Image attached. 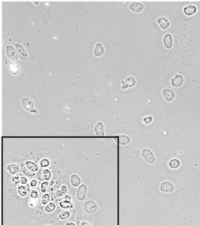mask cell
<instances>
[{
    "mask_svg": "<svg viewBox=\"0 0 200 225\" xmlns=\"http://www.w3.org/2000/svg\"><path fill=\"white\" fill-rule=\"evenodd\" d=\"M84 211L88 213H95L97 209V205L93 200H87L83 205Z\"/></svg>",
    "mask_w": 200,
    "mask_h": 225,
    "instance_id": "cell-1",
    "label": "cell"
},
{
    "mask_svg": "<svg viewBox=\"0 0 200 225\" xmlns=\"http://www.w3.org/2000/svg\"><path fill=\"white\" fill-rule=\"evenodd\" d=\"M22 105L25 110L31 112H37V110L34 109V102L28 98H24L22 100Z\"/></svg>",
    "mask_w": 200,
    "mask_h": 225,
    "instance_id": "cell-2",
    "label": "cell"
},
{
    "mask_svg": "<svg viewBox=\"0 0 200 225\" xmlns=\"http://www.w3.org/2000/svg\"><path fill=\"white\" fill-rule=\"evenodd\" d=\"M6 53L8 57L12 61H16L19 58L16 49L12 46H6Z\"/></svg>",
    "mask_w": 200,
    "mask_h": 225,
    "instance_id": "cell-3",
    "label": "cell"
},
{
    "mask_svg": "<svg viewBox=\"0 0 200 225\" xmlns=\"http://www.w3.org/2000/svg\"><path fill=\"white\" fill-rule=\"evenodd\" d=\"M15 46L19 58L24 61H26L28 59V53L24 49V48L23 47V46L20 43H17L15 45Z\"/></svg>",
    "mask_w": 200,
    "mask_h": 225,
    "instance_id": "cell-4",
    "label": "cell"
},
{
    "mask_svg": "<svg viewBox=\"0 0 200 225\" xmlns=\"http://www.w3.org/2000/svg\"><path fill=\"white\" fill-rule=\"evenodd\" d=\"M142 155L148 162L153 164L155 162V157L150 150L144 149L142 151Z\"/></svg>",
    "mask_w": 200,
    "mask_h": 225,
    "instance_id": "cell-5",
    "label": "cell"
},
{
    "mask_svg": "<svg viewBox=\"0 0 200 225\" xmlns=\"http://www.w3.org/2000/svg\"><path fill=\"white\" fill-rule=\"evenodd\" d=\"M162 94L165 100L169 102L173 101L175 96V92L173 90L168 89H164L162 92Z\"/></svg>",
    "mask_w": 200,
    "mask_h": 225,
    "instance_id": "cell-6",
    "label": "cell"
},
{
    "mask_svg": "<svg viewBox=\"0 0 200 225\" xmlns=\"http://www.w3.org/2000/svg\"><path fill=\"white\" fill-rule=\"evenodd\" d=\"M144 5L141 2H133L129 5V9L134 12H140L144 9Z\"/></svg>",
    "mask_w": 200,
    "mask_h": 225,
    "instance_id": "cell-7",
    "label": "cell"
},
{
    "mask_svg": "<svg viewBox=\"0 0 200 225\" xmlns=\"http://www.w3.org/2000/svg\"><path fill=\"white\" fill-rule=\"evenodd\" d=\"M184 82V78L181 75H176L171 79V84L173 87H178L182 86Z\"/></svg>",
    "mask_w": 200,
    "mask_h": 225,
    "instance_id": "cell-8",
    "label": "cell"
},
{
    "mask_svg": "<svg viewBox=\"0 0 200 225\" xmlns=\"http://www.w3.org/2000/svg\"><path fill=\"white\" fill-rule=\"evenodd\" d=\"M136 83V81L135 79L131 76H129L124 81H123L122 89H126L127 88L132 87L134 86H135Z\"/></svg>",
    "mask_w": 200,
    "mask_h": 225,
    "instance_id": "cell-9",
    "label": "cell"
},
{
    "mask_svg": "<svg viewBox=\"0 0 200 225\" xmlns=\"http://www.w3.org/2000/svg\"><path fill=\"white\" fill-rule=\"evenodd\" d=\"M86 192H87V187L84 184L81 185L80 187H78L77 193V196L78 199L79 200H83L85 199Z\"/></svg>",
    "mask_w": 200,
    "mask_h": 225,
    "instance_id": "cell-10",
    "label": "cell"
},
{
    "mask_svg": "<svg viewBox=\"0 0 200 225\" xmlns=\"http://www.w3.org/2000/svg\"><path fill=\"white\" fill-rule=\"evenodd\" d=\"M197 11V8L194 5H188L186 6L183 9L184 14L187 16H191L195 14Z\"/></svg>",
    "mask_w": 200,
    "mask_h": 225,
    "instance_id": "cell-11",
    "label": "cell"
},
{
    "mask_svg": "<svg viewBox=\"0 0 200 225\" xmlns=\"http://www.w3.org/2000/svg\"><path fill=\"white\" fill-rule=\"evenodd\" d=\"M160 190L163 192H172L174 190V187L171 182L166 181L161 184Z\"/></svg>",
    "mask_w": 200,
    "mask_h": 225,
    "instance_id": "cell-12",
    "label": "cell"
},
{
    "mask_svg": "<svg viewBox=\"0 0 200 225\" xmlns=\"http://www.w3.org/2000/svg\"><path fill=\"white\" fill-rule=\"evenodd\" d=\"M114 140L120 145H126L130 142V138L126 136H119L115 137Z\"/></svg>",
    "mask_w": 200,
    "mask_h": 225,
    "instance_id": "cell-13",
    "label": "cell"
},
{
    "mask_svg": "<svg viewBox=\"0 0 200 225\" xmlns=\"http://www.w3.org/2000/svg\"><path fill=\"white\" fill-rule=\"evenodd\" d=\"M95 131L96 134V136L98 137H104V126L102 123L99 122L97 123L95 127Z\"/></svg>",
    "mask_w": 200,
    "mask_h": 225,
    "instance_id": "cell-14",
    "label": "cell"
},
{
    "mask_svg": "<svg viewBox=\"0 0 200 225\" xmlns=\"http://www.w3.org/2000/svg\"><path fill=\"white\" fill-rule=\"evenodd\" d=\"M163 43L164 46L167 49H171L173 46V38L170 34L165 35L163 38Z\"/></svg>",
    "mask_w": 200,
    "mask_h": 225,
    "instance_id": "cell-15",
    "label": "cell"
},
{
    "mask_svg": "<svg viewBox=\"0 0 200 225\" xmlns=\"http://www.w3.org/2000/svg\"><path fill=\"white\" fill-rule=\"evenodd\" d=\"M104 52H105V48L103 45L101 43H97L94 49V55L97 57H99V56H101L102 55H103Z\"/></svg>",
    "mask_w": 200,
    "mask_h": 225,
    "instance_id": "cell-16",
    "label": "cell"
},
{
    "mask_svg": "<svg viewBox=\"0 0 200 225\" xmlns=\"http://www.w3.org/2000/svg\"><path fill=\"white\" fill-rule=\"evenodd\" d=\"M157 22L162 30H167L170 26V22L168 20L164 17L159 18L157 19Z\"/></svg>",
    "mask_w": 200,
    "mask_h": 225,
    "instance_id": "cell-17",
    "label": "cell"
},
{
    "mask_svg": "<svg viewBox=\"0 0 200 225\" xmlns=\"http://www.w3.org/2000/svg\"><path fill=\"white\" fill-rule=\"evenodd\" d=\"M26 165H27V168H28V169L32 172H37L39 169L38 166L35 163H34L32 161H27L26 162Z\"/></svg>",
    "mask_w": 200,
    "mask_h": 225,
    "instance_id": "cell-18",
    "label": "cell"
},
{
    "mask_svg": "<svg viewBox=\"0 0 200 225\" xmlns=\"http://www.w3.org/2000/svg\"><path fill=\"white\" fill-rule=\"evenodd\" d=\"M6 169L9 172V174L12 175H14L18 172L19 170V167H18V165L16 164H10L7 167Z\"/></svg>",
    "mask_w": 200,
    "mask_h": 225,
    "instance_id": "cell-19",
    "label": "cell"
},
{
    "mask_svg": "<svg viewBox=\"0 0 200 225\" xmlns=\"http://www.w3.org/2000/svg\"><path fill=\"white\" fill-rule=\"evenodd\" d=\"M80 182H81V180H80V177L78 175L74 174L71 176V183L74 187H77L79 186Z\"/></svg>",
    "mask_w": 200,
    "mask_h": 225,
    "instance_id": "cell-20",
    "label": "cell"
},
{
    "mask_svg": "<svg viewBox=\"0 0 200 225\" xmlns=\"http://www.w3.org/2000/svg\"><path fill=\"white\" fill-rule=\"evenodd\" d=\"M168 165L171 169H176L180 167V162L177 159H173L170 161Z\"/></svg>",
    "mask_w": 200,
    "mask_h": 225,
    "instance_id": "cell-21",
    "label": "cell"
},
{
    "mask_svg": "<svg viewBox=\"0 0 200 225\" xmlns=\"http://www.w3.org/2000/svg\"><path fill=\"white\" fill-rule=\"evenodd\" d=\"M60 206L64 209H69V208H72L74 205L69 200H65L64 201H62L59 203Z\"/></svg>",
    "mask_w": 200,
    "mask_h": 225,
    "instance_id": "cell-22",
    "label": "cell"
},
{
    "mask_svg": "<svg viewBox=\"0 0 200 225\" xmlns=\"http://www.w3.org/2000/svg\"><path fill=\"white\" fill-rule=\"evenodd\" d=\"M9 68L10 69V71L12 72V73L14 75L17 74L18 73V71L19 70V67L17 65L15 64V63H11L9 66Z\"/></svg>",
    "mask_w": 200,
    "mask_h": 225,
    "instance_id": "cell-23",
    "label": "cell"
},
{
    "mask_svg": "<svg viewBox=\"0 0 200 225\" xmlns=\"http://www.w3.org/2000/svg\"><path fill=\"white\" fill-rule=\"evenodd\" d=\"M56 208L55 205L53 203H49L46 207H45V211L47 213H50L53 212Z\"/></svg>",
    "mask_w": 200,
    "mask_h": 225,
    "instance_id": "cell-24",
    "label": "cell"
},
{
    "mask_svg": "<svg viewBox=\"0 0 200 225\" xmlns=\"http://www.w3.org/2000/svg\"><path fill=\"white\" fill-rule=\"evenodd\" d=\"M71 216V213L68 211H64L63 212H62L59 216V218L61 220H65V219H67L68 218H69Z\"/></svg>",
    "mask_w": 200,
    "mask_h": 225,
    "instance_id": "cell-25",
    "label": "cell"
},
{
    "mask_svg": "<svg viewBox=\"0 0 200 225\" xmlns=\"http://www.w3.org/2000/svg\"><path fill=\"white\" fill-rule=\"evenodd\" d=\"M18 193L20 195V196L22 197L25 196L27 193L26 188L24 186H19L18 187Z\"/></svg>",
    "mask_w": 200,
    "mask_h": 225,
    "instance_id": "cell-26",
    "label": "cell"
},
{
    "mask_svg": "<svg viewBox=\"0 0 200 225\" xmlns=\"http://www.w3.org/2000/svg\"><path fill=\"white\" fill-rule=\"evenodd\" d=\"M43 178L46 180V181H48L51 179V171L49 170V169H44L43 170Z\"/></svg>",
    "mask_w": 200,
    "mask_h": 225,
    "instance_id": "cell-27",
    "label": "cell"
},
{
    "mask_svg": "<svg viewBox=\"0 0 200 225\" xmlns=\"http://www.w3.org/2000/svg\"><path fill=\"white\" fill-rule=\"evenodd\" d=\"M50 200V196L49 194L46 193V194H44L42 197V200H41V202H42V205H46Z\"/></svg>",
    "mask_w": 200,
    "mask_h": 225,
    "instance_id": "cell-28",
    "label": "cell"
},
{
    "mask_svg": "<svg viewBox=\"0 0 200 225\" xmlns=\"http://www.w3.org/2000/svg\"><path fill=\"white\" fill-rule=\"evenodd\" d=\"M50 162L49 161L48 159H42L41 161H40V166L42 167H48L49 165Z\"/></svg>",
    "mask_w": 200,
    "mask_h": 225,
    "instance_id": "cell-29",
    "label": "cell"
},
{
    "mask_svg": "<svg viewBox=\"0 0 200 225\" xmlns=\"http://www.w3.org/2000/svg\"><path fill=\"white\" fill-rule=\"evenodd\" d=\"M153 120V118L152 117H145L144 119H143V121L145 124H149Z\"/></svg>",
    "mask_w": 200,
    "mask_h": 225,
    "instance_id": "cell-30",
    "label": "cell"
},
{
    "mask_svg": "<svg viewBox=\"0 0 200 225\" xmlns=\"http://www.w3.org/2000/svg\"><path fill=\"white\" fill-rule=\"evenodd\" d=\"M48 185V182H45L42 184L41 185V190L42 192H46V188L47 186Z\"/></svg>",
    "mask_w": 200,
    "mask_h": 225,
    "instance_id": "cell-31",
    "label": "cell"
},
{
    "mask_svg": "<svg viewBox=\"0 0 200 225\" xmlns=\"http://www.w3.org/2000/svg\"><path fill=\"white\" fill-rule=\"evenodd\" d=\"M30 195L32 198H36L38 196V192L36 190H33L31 191Z\"/></svg>",
    "mask_w": 200,
    "mask_h": 225,
    "instance_id": "cell-32",
    "label": "cell"
},
{
    "mask_svg": "<svg viewBox=\"0 0 200 225\" xmlns=\"http://www.w3.org/2000/svg\"><path fill=\"white\" fill-rule=\"evenodd\" d=\"M66 193L64 192H62L61 190H58L56 191V195L58 197H61L64 195H65Z\"/></svg>",
    "mask_w": 200,
    "mask_h": 225,
    "instance_id": "cell-33",
    "label": "cell"
},
{
    "mask_svg": "<svg viewBox=\"0 0 200 225\" xmlns=\"http://www.w3.org/2000/svg\"><path fill=\"white\" fill-rule=\"evenodd\" d=\"M21 182L23 184H25L27 183V179L24 178V177H22L21 178Z\"/></svg>",
    "mask_w": 200,
    "mask_h": 225,
    "instance_id": "cell-34",
    "label": "cell"
},
{
    "mask_svg": "<svg viewBox=\"0 0 200 225\" xmlns=\"http://www.w3.org/2000/svg\"><path fill=\"white\" fill-rule=\"evenodd\" d=\"M37 185V181H35V180H33V181H31V187H35Z\"/></svg>",
    "mask_w": 200,
    "mask_h": 225,
    "instance_id": "cell-35",
    "label": "cell"
},
{
    "mask_svg": "<svg viewBox=\"0 0 200 225\" xmlns=\"http://www.w3.org/2000/svg\"><path fill=\"white\" fill-rule=\"evenodd\" d=\"M65 225H75V224H74V223H72V222H67Z\"/></svg>",
    "mask_w": 200,
    "mask_h": 225,
    "instance_id": "cell-36",
    "label": "cell"
},
{
    "mask_svg": "<svg viewBox=\"0 0 200 225\" xmlns=\"http://www.w3.org/2000/svg\"><path fill=\"white\" fill-rule=\"evenodd\" d=\"M81 225H90L89 224H88V223H87V222H83L82 224H81Z\"/></svg>",
    "mask_w": 200,
    "mask_h": 225,
    "instance_id": "cell-37",
    "label": "cell"
},
{
    "mask_svg": "<svg viewBox=\"0 0 200 225\" xmlns=\"http://www.w3.org/2000/svg\"></svg>",
    "mask_w": 200,
    "mask_h": 225,
    "instance_id": "cell-38",
    "label": "cell"
}]
</instances>
